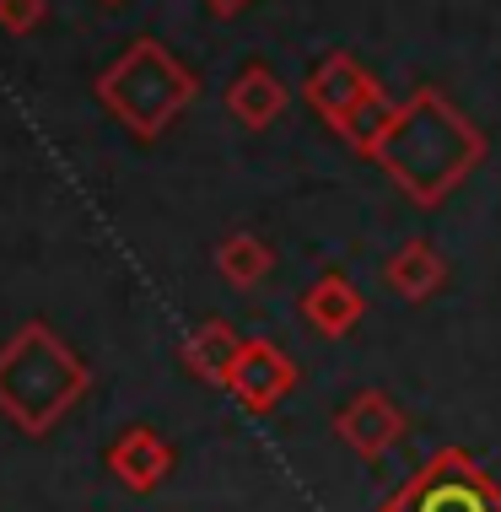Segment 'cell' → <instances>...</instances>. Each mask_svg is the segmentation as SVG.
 Returning a JSON list of instances; mask_svg holds the SVG:
<instances>
[{"instance_id":"cell-6","label":"cell","mask_w":501,"mask_h":512,"mask_svg":"<svg viewBox=\"0 0 501 512\" xmlns=\"http://www.w3.org/2000/svg\"><path fill=\"white\" fill-rule=\"evenodd\" d=\"M308 313L318 318V324H329V329H340V324H345V318H351V313H356V292H351V286H345V281H340V275H329V281H324V286H318V292L308 297Z\"/></svg>"},{"instance_id":"cell-3","label":"cell","mask_w":501,"mask_h":512,"mask_svg":"<svg viewBox=\"0 0 501 512\" xmlns=\"http://www.w3.org/2000/svg\"><path fill=\"white\" fill-rule=\"evenodd\" d=\"M313 103H318V114H324L329 124H340L345 135H356V108L367 114L372 103H378V92H372V81L356 71L351 60H329L324 71L313 76Z\"/></svg>"},{"instance_id":"cell-7","label":"cell","mask_w":501,"mask_h":512,"mask_svg":"<svg viewBox=\"0 0 501 512\" xmlns=\"http://www.w3.org/2000/svg\"><path fill=\"white\" fill-rule=\"evenodd\" d=\"M221 270H227L232 281H259V275L270 270V248L259 238H232L221 248Z\"/></svg>"},{"instance_id":"cell-8","label":"cell","mask_w":501,"mask_h":512,"mask_svg":"<svg viewBox=\"0 0 501 512\" xmlns=\"http://www.w3.org/2000/svg\"><path fill=\"white\" fill-rule=\"evenodd\" d=\"M44 22V0H0V27L6 33H27Z\"/></svg>"},{"instance_id":"cell-4","label":"cell","mask_w":501,"mask_h":512,"mask_svg":"<svg viewBox=\"0 0 501 512\" xmlns=\"http://www.w3.org/2000/svg\"><path fill=\"white\" fill-rule=\"evenodd\" d=\"M227 108L248 124V130H264V124H275V114L286 108V87L264 71V65H248V71L227 87Z\"/></svg>"},{"instance_id":"cell-5","label":"cell","mask_w":501,"mask_h":512,"mask_svg":"<svg viewBox=\"0 0 501 512\" xmlns=\"http://www.w3.org/2000/svg\"><path fill=\"white\" fill-rule=\"evenodd\" d=\"M437 275H442V265H437V254H431L426 243H410L405 254L394 259V286H399V292L421 297L426 286H437Z\"/></svg>"},{"instance_id":"cell-1","label":"cell","mask_w":501,"mask_h":512,"mask_svg":"<svg viewBox=\"0 0 501 512\" xmlns=\"http://www.w3.org/2000/svg\"><path fill=\"white\" fill-rule=\"evenodd\" d=\"M367 151L410 189V195L437 200L442 189H448L453 178H464V168L480 157V141L469 135L464 119L448 114V108L426 92V98H415L405 114L383 119L378 141Z\"/></svg>"},{"instance_id":"cell-2","label":"cell","mask_w":501,"mask_h":512,"mask_svg":"<svg viewBox=\"0 0 501 512\" xmlns=\"http://www.w3.org/2000/svg\"><path fill=\"white\" fill-rule=\"evenodd\" d=\"M189 92H194L189 76L178 71L151 38H141V44L103 76V103L114 108L135 135H157L162 124L189 103Z\"/></svg>"},{"instance_id":"cell-9","label":"cell","mask_w":501,"mask_h":512,"mask_svg":"<svg viewBox=\"0 0 501 512\" xmlns=\"http://www.w3.org/2000/svg\"><path fill=\"white\" fill-rule=\"evenodd\" d=\"M216 11H238V6H248V0H211Z\"/></svg>"}]
</instances>
